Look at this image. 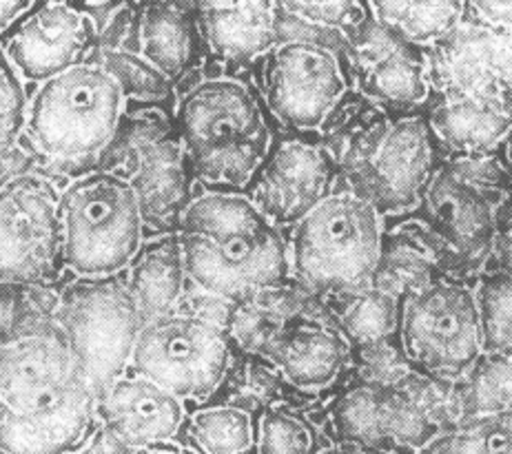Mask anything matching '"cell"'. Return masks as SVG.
I'll return each mask as SVG.
<instances>
[{"mask_svg": "<svg viewBox=\"0 0 512 454\" xmlns=\"http://www.w3.org/2000/svg\"><path fill=\"white\" fill-rule=\"evenodd\" d=\"M100 392L56 317H29L0 346V454H83Z\"/></svg>", "mask_w": 512, "mask_h": 454, "instance_id": "obj_1", "label": "cell"}, {"mask_svg": "<svg viewBox=\"0 0 512 454\" xmlns=\"http://www.w3.org/2000/svg\"><path fill=\"white\" fill-rule=\"evenodd\" d=\"M173 233L187 280L224 302L247 304L291 275L280 229L244 193L198 195L184 204Z\"/></svg>", "mask_w": 512, "mask_h": 454, "instance_id": "obj_2", "label": "cell"}, {"mask_svg": "<svg viewBox=\"0 0 512 454\" xmlns=\"http://www.w3.org/2000/svg\"><path fill=\"white\" fill-rule=\"evenodd\" d=\"M184 169L213 193H244L271 151L258 96L233 78H209L176 107Z\"/></svg>", "mask_w": 512, "mask_h": 454, "instance_id": "obj_3", "label": "cell"}, {"mask_svg": "<svg viewBox=\"0 0 512 454\" xmlns=\"http://www.w3.org/2000/svg\"><path fill=\"white\" fill-rule=\"evenodd\" d=\"M63 264L78 280L116 277L145 246L138 189L111 171L78 175L60 191Z\"/></svg>", "mask_w": 512, "mask_h": 454, "instance_id": "obj_4", "label": "cell"}, {"mask_svg": "<svg viewBox=\"0 0 512 454\" xmlns=\"http://www.w3.org/2000/svg\"><path fill=\"white\" fill-rule=\"evenodd\" d=\"M125 107L118 82L89 60L36 89L23 136L38 158L85 164L114 142Z\"/></svg>", "mask_w": 512, "mask_h": 454, "instance_id": "obj_5", "label": "cell"}, {"mask_svg": "<svg viewBox=\"0 0 512 454\" xmlns=\"http://www.w3.org/2000/svg\"><path fill=\"white\" fill-rule=\"evenodd\" d=\"M382 215L355 191H335L293 226L291 271L315 293H362L382 260Z\"/></svg>", "mask_w": 512, "mask_h": 454, "instance_id": "obj_6", "label": "cell"}, {"mask_svg": "<svg viewBox=\"0 0 512 454\" xmlns=\"http://www.w3.org/2000/svg\"><path fill=\"white\" fill-rule=\"evenodd\" d=\"M406 364L439 381L464 379L484 355L475 291L439 277L402 297L397 326Z\"/></svg>", "mask_w": 512, "mask_h": 454, "instance_id": "obj_7", "label": "cell"}, {"mask_svg": "<svg viewBox=\"0 0 512 454\" xmlns=\"http://www.w3.org/2000/svg\"><path fill=\"white\" fill-rule=\"evenodd\" d=\"M56 322L100 395L129 373L145 322L120 275L71 284L58 304Z\"/></svg>", "mask_w": 512, "mask_h": 454, "instance_id": "obj_8", "label": "cell"}, {"mask_svg": "<svg viewBox=\"0 0 512 454\" xmlns=\"http://www.w3.org/2000/svg\"><path fill=\"white\" fill-rule=\"evenodd\" d=\"M231 355V337L220 324L173 313L142 324L129 370L182 401H204L227 379Z\"/></svg>", "mask_w": 512, "mask_h": 454, "instance_id": "obj_9", "label": "cell"}, {"mask_svg": "<svg viewBox=\"0 0 512 454\" xmlns=\"http://www.w3.org/2000/svg\"><path fill=\"white\" fill-rule=\"evenodd\" d=\"M60 191L45 175H20L0 189V286L45 284L60 273Z\"/></svg>", "mask_w": 512, "mask_h": 454, "instance_id": "obj_10", "label": "cell"}, {"mask_svg": "<svg viewBox=\"0 0 512 454\" xmlns=\"http://www.w3.org/2000/svg\"><path fill=\"white\" fill-rule=\"evenodd\" d=\"M348 91L340 54L311 40H282L266 56L264 100L286 129L313 133L331 120Z\"/></svg>", "mask_w": 512, "mask_h": 454, "instance_id": "obj_11", "label": "cell"}, {"mask_svg": "<svg viewBox=\"0 0 512 454\" xmlns=\"http://www.w3.org/2000/svg\"><path fill=\"white\" fill-rule=\"evenodd\" d=\"M337 162L322 142L298 133L293 138L273 140L271 151L244 195L266 220L280 226H295L333 195Z\"/></svg>", "mask_w": 512, "mask_h": 454, "instance_id": "obj_12", "label": "cell"}, {"mask_svg": "<svg viewBox=\"0 0 512 454\" xmlns=\"http://www.w3.org/2000/svg\"><path fill=\"white\" fill-rule=\"evenodd\" d=\"M411 218L437 237L450 264L484 266L497 237V209L486 187L444 162L430 178Z\"/></svg>", "mask_w": 512, "mask_h": 454, "instance_id": "obj_13", "label": "cell"}, {"mask_svg": "<svg viewBox=\"0 0 512 454\" xmlns=\"http://www.w3.org/2000/svg\"><path fill=\"white\" fill-rule=\"evenodd\" d=\"M442 164V151L430 131L426 113L399 116L388 122L384 136L362 167L364 191L360 195L382 218L411 213Z\"/></svg>", "mask_w": 512, "mask_h": 454, "instance_id": "obj_14", "label": "cell"}, {"mask_svg": "<svg viewBox=\"0 0 512 454\" xmlns=\"http://www.w3.org/2000/svg\"><path fill=\"white\" fill-rule=\"evenodd\" d=\"M333 426L342 441L384 452L393 448L419 452L442 432L422 404L402 388L380 381L346 388L333 404Z\"/></svg>", "mask_w": 512, "mask_h": 454, "instance_id": "obj_15", "label": "cell"}, {"mask_svg": "<svg viewBox=\"0 0 512 454\" xmlns=\"http://www.w3.org/2000/svg\"><path fill=\"white\" fill-rule=\"evenodd\" d=\"M98 29L83 7L36 3L9 32L5 51L23 80L43 82L89 63Z\"/></svg>", "mask_w": 512, "mask_h": 454, "instance_id": "obj_16", "label": "cell"}, {"mask_svg": "<svg viewBox=\"0 0 512 454\" xmlns=\"http://www.w3.org/2000/svg\"><path fill=\"white\" fill-rule=\"evenodd\" d=\"M351 69L357 89L384 107L417 109L430 102L428 51L408 43L391 29L377 23L375 16L355 38Z\"/></svg>", "mask_w": 512, "mask_h": 454, "instance_id": "obj_17", "label": "cell"}, {"mask_svg": "<svg viewBox=\"0 0 512 454\" xmlns=\"http://www.w3.org/2000/svg\"><path fill=\"white\" fill-rule=\"evenodd\" d=\"M100 428L127 454L180 437L187 423L184 401L129 370L100 395Z\"/></svg>", "mask_w": 512, "mask_h": 454, "instance_id": "obj_18", "label": "cell"}, {"mask_svg": "<svg viewBox=\"0 0 512 454\" xmlns=\"http://www.w3.org/2000/svg\"><path fill=\"white\" fill-rule=\"evenodd\" d=\"M426 51L433 96L453 100L506 94L493 29L470 14L468 5L462 23Z\"/></svg>", "mask_w": 512, "mask_h": 454, "instance_id": "obj_19", "label": "cell"}, {"mask_svg": "<svg viewBox=\"0 0 512 454\" xmlns=\"http://www.w3.org/2000/svg\"><path fill=\"white\" fill-rule=\"evenodd\" d=\"M353 348L340 328L313 317L284 319L260 346L286 384L300 392H320L333 386L351 359Z\"/></svg>", "mask_w": 512, "mask_h": 454, "instance_id": "obj_20", "label": "cell"}, {"mask_svg": "<svg viewBox=\"0 0 512 454\" xmlns=\"http://www.w3.org/2000/svg\"><path fill=\"white\" fill-rule=\"evenodd\" d=\"M430 131L439 151L453 153V160H475L493 156L506 147L512 120L501 98H439L426 111Z\"/></svg>", "mask_w": 512, "mask_h": 454, "instance_id": "obj_21", "label": "cell"}, {"mask_svg": "<svg viewBox=\"0 0 512 454\" xmlns=\"http://www.w3.org/2000/svg\"><path fill=\"white\" fill-rule=\"evenodd\" d=\"M196 14L204 45L224 63L247 65L278 45L280 5L275 3H202Z\"/></svg>", "mask_w": 512, "mask_h": 454, "instance_id": "obj_22", "label": "cell"}, {"mask_svg": "<svg viewBox=\"0 0 512 454\" xmlns=\"http://www.w3.org/2000/svg\"><path fill=\"white\" fill-rule=\"evenodd\" d=\"M136 34L138 54L171 82L189 74L204 43L196 5L184 3L145 5L136 18Z\"/></svg>", "mask_w": 512, "mask_h": 454, "instance_id": "obj_23", "label": "cell"}, {"mask_svg": "<svg viewBox=\"0 0 512 454\" xmlns=\"http://www.w3.org/2000/svg\"><path fill=\"white\" fill-rule=\"evenodd\" d=\"M182 253L176 233L147 242L129 266V293L142 315V322L176 313L184 293Z\"/></svg>", "mask_w": 512, "mask_h": 454, "instance_id": "obj_24", "label": "cell"}, {"mask_svg": "<svg viewBox=\"0 0 512 454\" xmlns=\"http://www.w3.org/2000/svg\"><path fill=\"white\" fill-rule=\"evenodd\" d=\"M182 432L198 454H247L255 446V419L249 410L231 404L191 412Z\"/></svg>", "mask_w": 512, "mask_h": 454, "instance_id": "obj_25", "label": "cell"}, {"mask_svg": "<svg viewBox=\"0 0 512 454\" xmlns=\"http://www.w3.org/2000/svg\"><path fill=\"white\" fill-rule=\"evenodd\" d=\"M371 9L377 23L428 49L462 23L466 3H373Z\"/></svg>", "mask_w": 512, "mask_h": 454, "instance_id": "obj_26", "label": "cell"}, {"mask_svg": "<svg viewBox=\"0 0 512 454\" xmlns=\"http://www.w3.org/2000/svg\"><path fill=\"white\" fill-rule=\"evenodd\" d=\"M479 415H512V350L484 353L464 377L459 419Z\"/></svg>", "mask_w": 512, "mask_h": 454, "instance_id": "obj_27", "label": "cell"}, {"mask_svg": "<svg viewBox=\"0 0 512 454\" xmlns=\"http://www.w3.org/2000/svg\"><path fill=\"white\" fill-rule=\"evenodd\" d=\"M399 313H402V297L371 286L355 293L353 302L340 317V330L351 348H371L397 335Z\"/></svg>", "mask_w": 512, "mask_h": 454, "instance_id": "obj_28", "label": "cell"}, {"mask_svg": "<svg viewBox=\"0 0 512 454\" xmlns=\"http://www.w3.org/2000/svg\"><path fill=\"white\" fill-rule=\"evenodd\" d=\"M100 67L109 71V76L118 82L125 100H138L142 105H169L173 98L171 82L162 71L142 58L138 51L129 49H102Z\"/></svg>", "mask_w": 512, "mask_h": 454, "instance_id": "obj_29", "label": "cell"}, {"mask_svg": "<svg viewBox=\"0 0 512 454\" xmlns=\"http://www.w3.org/2000/svg\"><path fill=\"white\" fill-rule=\"evenodd\" d=\"M255 454H317L313 423L289 406L273 404L255 419Z\"/></svg>", "mask_w": 512, "mask_h": 454, "instance_id": "obj_30", "label": "cell"}, {"mask_svg": "<svg viewBox=\"0 0 512 454\" xmlns=\"http://www.w3.org/2000/svg\"><path fill=\"white\" fill-rule=\"evenodd\" d=\"M484 353L512 350V277L486 271L475 288Z\"/></svg>", "mask_w": 512, "mask_h": 454, "instance_id": "obj_31", "label": "cell"}, {"mask_svg": "<svg viewBox=\"0 0 512 454\" xmlns=\"http://www.w3.org/2000/svg\"><path fill=\"white\" fill-rule=\"evenodd\" d=\"M453 454H512V415H479L448 428Z\"/></svg>", "mask_w": 512, "mask_h": 454, "instance_id": "obj_32", "label": "cell"}, {"mask_svg": "<svg viewBox=\"0 0 512 454\" xmlns=\"http://www.w3.org/2000/svg\"><path fill=\"white\" fill-rule=\"evenodd\" d=\"M280 7L306 25L342 34L351 47L373 16L371 5L366 3H284Z\"/></svg>", "mask_w": 512, "mask_h": 454, "instance_id": "obj_33", "label": "cell"}, {"mask_svg": "<svg viewBox=\"0 0 512 454\" xmlns=\"http://www.w3.org/2000/svg\"><path fill=\"white\" fill-rule=\"evenodd\" d=\"M470 14L486 23L495 34L497 58L506 94L512 91V3H466Z\"/></svg>", "mask_w": 512, "mask_h": 454, "instance_id": "obj_34", "label": "cell"}, {"mask_svg": "<svg viewBox=\"0 0 512 454\" xmlns=\"http://www.w3.org/2000/svg\"><path fill=\"white\" fill-rule=\"evenodd\" d=\"M29 100L23 78L9 60L5 47L0 45V129L25 131Z\"/></svg>", "mask_w": 512, "mask_h": 454, "instance_id": "obj_35", "label": "cell"}, {"mask_svg": "<svg viewBox=\"0 0 512 454\" xmlns=\"http://www.w3.org/2000/svg\"><path fill=\"white\" fill-rule=\"evenodd\" d=\"M36 153L25 142L23 131L0 129V189L20 175L34 173Z\"/></svg>", "mask_w": 512, "mask_h": 454, "instance_id": "obj_36", "label": "cell"}, {"mask_svg": "<svg viewBox=\"0 0 512 454\" xmlns=\"http://www.w3.org/2000/svg\"><path fill=\"white\" fill-rule=\"evenodd\" d=\"M27 319L20 288L0 286V346H3Z\"/></svg>", "mask_w": 512, "mask_h": 454, "instance_id": "obj_37", "label": "cell"}, {"mask_svg": "<svg viewBox=\"0 0 512 454\" xmlns=\"http://www.w3.org/2000/svg\"><path fill=\"white\" fill-rule=\"evenodd\" d=\"M34 7L32 0H0V34L12 32Z\"/></svg>", "mask_w": 512, "mask_h": 454, "instance_id": "obj_38", "label": "cell"}, {"mask_svg": "<svg viewBox=\"0 0 512 454\" xmlns=\"http://www.w3.org/2000/svg\"><path fill=\"white\" fill-rule=\"evenodd\" d=\"M131 454H198V452L189 448L187 443L171 441V443H160V446H153V448H147V450L131 452Z\"/></svg>", "mask_w": 512, "mask_h": 454, "instance_id": "obj_39", "label": "cell"}, {"mask_svg": "<svg viewBox=\"0 0 512 454\" xmlns=\"http://www.w3.org/2000/svg\"><path fill=\"white\" fill-rule=\"evenodd\" d=\"M497 231L512 233V193L506 195V200L497 209Z\"/></svg>", "mask_w": 512, "mask_h": 454, "instance_id": "obj_40", "label": "cell"}, {"mask_svg": "<svg viewBox=\"0 0 512 454\" xmlns=\"http://www.w3.org/2000/svg\"><path fill=\"white\" fill-rule=\"evenodd\" d=\"M504 149H506V162H508V167H510V171H512V133L508 136Z\"/></svg>", "mask_w": 512, "mask_h": 454, "instance_id": "obj_41", "label": "cell"}, {"mask_svg": "<svg viewBox=\"0 0 512 454\" xmlns=\"http://www.w3.org/2000/svg\"><path fill=\"white\" fill-rule=\"evenodd\" d=\"M362 454H388L384 450H373V448H362Z\"/></svg>", "mask_w": 512, "mask_h": 454, "instance_id": "obj_42", "label": "cell"}]
</instances>
